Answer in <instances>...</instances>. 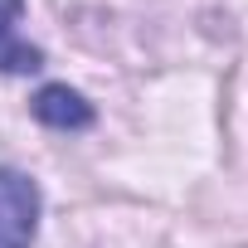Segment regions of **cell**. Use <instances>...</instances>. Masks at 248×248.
Returning <instances> with one entry per match:
<instances>
[{"mask_svg":"<svg viewBox=\"0 0 248 248\" xmlns=\"http://www.w3.org/2000/svg\"><path fill=\"white\" fill-rule=\"evenodd\" d=\"M39 185L15 166H0V248H30L39 233Z\"/></svg>","mask_w":248,"mask_h":248,"instance_id":"cell-1","label":"cell"},{"mask_svg":"<svg viewBox=\"0 0 248 248\" xmlns=\"http://www.w3.org/2000/svg\"><path fill=\"white\" fill-rule=\"evenodd\" d=\"M30 112H34V122H44L49 132H88L93 127V102L83 93H73L68 83L39 88L34 102H30Z\"/></svg>","mask_w":248,"mask_h":248,"instance_id":"cell-2","label":"cell"},{"mask_svg":"<svg viewBox=\"0 0 248 248\" xmlns=\"http://www.w3.org/2000/svg\"><path fill=\"white\" fill-rule=\"evenodd\" d=\"M25 0H0V73H34L44 68V54L20 34Z\"/></svg>","mask_w":248,"mask_h":248,"instance_id":"cell-3","label":"cell"}]
</instances>
